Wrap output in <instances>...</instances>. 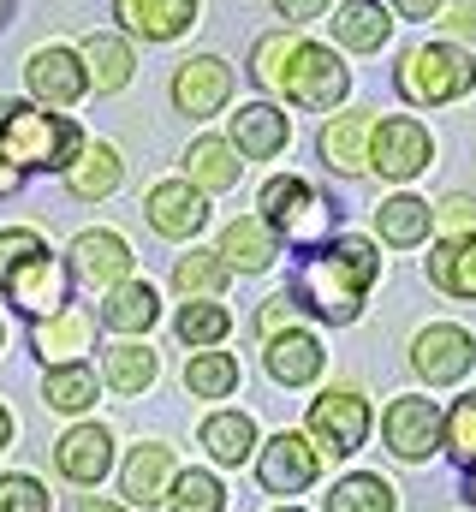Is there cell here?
Returning <instances> with one entry per match:
<instances>
[{"mask_svg": "<svg viewBox=\"0 0 476 512\" xmlns=\"http://www.w3.org/2000/svg\"><path fill=\"white\" fill-rule=\"evenodd\" d=\"M0 286H6V298H12L24 316L42 322V316L66 310L72 268L48 251L42 233H30V227H6V233H0Z\"/></svg>", "mask_w": 476, "mask_h": 512, "instance_id": "1", "label": "cell"}, {"mask_svg": "<svg viewBox=\"0 0 476 512\" xmlns=\"http://www.w3.org/2000/svg\"><path fill=\"white\" fill-rule=\"evenodd\" d=\"M375 245H363V239H340L334 251L310 256L304 268H298V298H304V310H316V316H328V322H352L357 304H363V292H369V280H375Z\"/></svg>", "mask_w": 476, "mask_h": 512, "instance_id": "2", "label": "cell"}, {"mask_svg": "<svg viewBox=\"0 0 476 512\" xmlns=\"http://www.w3.org/2000/svg\"><path fill=\"white\" fill-rule=\"evenodd\" d=\"M78 149H84V137L60 114H42L30 102H12L0 114V155L18 173H30V167H66V161H78Z\"/></svg>", "mask_w": 476, "mask_h": 512, "instance_id": "3", "label": "cell"}, {"mask_svg": "<svg viewBox=\"0 0 476 512\" xmlns=\"http://www.w3.org/2000/svg\"><path fill=\"white\" fill-rule=\"evenodd\" d=\"M399 96L417 102V108H441V102H459L465 90L476 84V60L459 48V42H423L399 60L393 72Z\"/></svg>", "mask_w": 476, "mask_h": 512, "instance_id": "4", "label": "cell"}, {"mask_svg": "<svg viewBox=\"0 0 476 512\" xmlns=\"http://www.w3.org/2000/svg\"><path fill=\"white\" fill-rule=\"evenodd\" d=\"M256 209H262V227H268L274 239H286V245H316V239H328V227H334L322 191H310V185L292 179V173L268 179L262 197H256Z\"/></svg>", "mask_w": 476, "mask_h": 512, "instance_id": "5", "label": "cell"}, {"mask_svg": "<svg viewBox=\"0 0 476 512\" xmlns=\"http://www.w3.org/2000/svg\"><path fill=\"white\" fill-rule=\"evenodd\" d=\"M280 90L298 102V108H340L346 102V90H352V72L340 66V54L334 48H316V42H298L292 48V60H286V78H280Z\"/></svg>", "mask_w": 476, "mask_h": 512, "instance_id": "6", "label": "cell"}, {"mask_svg": "<svg viewBox=\"0 0 476 512\" xmlns=\"http://www.w3.org/2000/svg\"><path fill=\"white\" fill-rule=\"evenodd\" d=\"M369 435V399H357L352 387H334L310 405V441L328 453V459H346L363 447Z\"/></svg>", "mask_w": 476, "mask_h": 512, "instance_id": "7", "label": "cell"}, {"mask_svg": "<svg viewBox=\"0 0 476 512\" xmlns=\"http://www.w3.org/2000/svg\"><path fill=\"white\" fill-rule=\"evenodd\" d=\"M429 155H435V143L417 120H381L369 131V167L387 179H417L429 167Z\"/></svg>", "mask_w": 476, "mask_h": 512, "instance_id": "8", "label": "cell"}, {"mask_svg": "<svg viewBox=\"0 0 476 512\" xmlns=\"http://www.w3.org/2000/svg\"><path fill=\"white\" fill-rule=\"evenodd\" d=\"M411 364H417V376H423V382L447 387V382H459V376H471L476 340L465 334V328H453V322H435V328H423V334H417Z\"/></svg>", "mask_w": 476, "mask_h": 512, "instance_id": "9", "label": "cell"}, {"mask_svg": "<svg viewBox=\"0 0 476 512\" xmlns=\"http://www.w3.org/2000/svg\"><path fill=\"white\" fill-rule=\"evenodd\" d=\"M316 447L304 441V435H268V447H262V459H256V483L268 489V495H298V489H310L316 483Z\"/></svg>", "mask_w": 476, "mask_h": 512, "instance_id": "10", "label": "cell"}, {"mask_svg": "<svg viewBox=\"0 0 476 512\" xmlns=\"http://www.w3.org/2000/svg\"><path fill=\"white\" fill-rule=\"evenodd\" d=\"M54 465H60V477H66V483L90 489V483H102V477H108V465H114V435H108L102 423H78V429H66V435H60Z\"/></svg>", "mask_w": 476, "mask_h": 512, "instance_id": "11", "label": "cell"}, {"mask_svg": "<svg viewBox=\"0 0 476 512\" xmlns=\"http://www.w3.org/2000/svg\"><path fill=\"white\" fill-rule=\"evenodd\" d=\"M131 245L108 233V227H90V233H78V245H72V274L84 280V286H119V280H131Z\"/></svg>", "mask_w": 476, "mask_h": 512, "instance_id": "12", "label": "cell"}, {"mask_svg": "<svg viewBox=\"0 0 476 512\" xmlns=\"http://www.w3.org/2000/svg\"><path fill=\"white\" fill-rule=\"evenodd\" d=\"M322 364H328V352H322V340H316V334H304V328H280V334H268L262 370H268L280 387L316 382V376H322Z\"/></svg>", "mask_w": 476, "mask_h": 512, "instance_id": "13", "label": "cell"}, {"mask_svg": "<svg viewBox=\"0 0 476 512\" xmlns=\"http://www.w3.org/2000/svg\"><path fill=\"white\" fill-rule=\"evenodd\" d=\"M227 96H233V72H227L215 54L185 60V66H179V78H173V102H179V114H191V120L221 114V102H227Z\"/></svg>", "mask_w": 476, "mask_h": 512, "instance_id": "14", "label": "cell"}, {"mask_svg": "<svg viewBox=\"0 0 476 512\" xmlns=\"http://www.w3.org/2000/svg\"><path fill=\"white\" fill-rule=\"evenodd\" d=\"M203 221H209V203H203L197 185L161 179V185L149 191V227H155L161 239H191V233H203Z\"/></svg>", "mask_w": 476, "mask_h": 512, "instance_id": "15", "label": "cell"}, {"mask_svg": "<svg viewBox=\"0 0 476 512\" xmlns=\"http://www.w3.org/2000/svg\"><path fill=\"white\" fill-rule=\"evenodd\" d=\"M24 78H30V96L60 102V108H72V102L90 90V72H84V60H78L72 48H42V54H30Z\"/></svg>", "mask_w": 476, "mask_h": 512, "instance_id": "16", "label": "cell"}, {"mask_svg": "<svg viewBox=\"0 0 476 512\" xmlns=\"http://www.w3.org/2000/svg\"><path fill=\"white\" fill-rule=\"evenodd\" d=\"M387 447L399 453V459H429L435 447H441V411L429 405V399H399L393 411H387Z\"/></svg>", "mask_w": 476, "mask_h": 512, "instance_id": "17", "label": "cell"}, {"mask_svg": "<svg viewBox=\"0 0 476 512\" xmlns=\"http://www.w3.org/2000/svg\"><path fill=\"white\" fill-rule=\"evenodd\" d=\"M114 12L143 42H173L197 24V0H114Z\"/></svg>", "mask_w": 476, "mask_h": 512, "instance_id": "18", "label": "cell"}, {"mask_svg": "<svg viewBox=\"0 0 476 512\" xmlns=\"http://www.w3.org/2000/svg\"><path fill=\"white\" fill-rule=\"evenodd\" d=\"M167 489H173V453H167L161 441H143L137 453H125L119 495H125L131 507H155V501H167Z\"/></svg>", "mask_w": 476, "mask_h": 512, "instance_id": "19", "label": "cell"}, {"mask_svg": "<svg viewBox=\"0 0 476 512\" xmlns=\"http://www.w3.org/2000/svg\"><path fill=\"white\" fill-rule=\"evenodd\" d=\"M90 340H96V322H90L78 304H72V310H54V316L36 322V352L48 358V370H54V364H84Z\"/></svg>", "mask_w": 476, "mask_h": 512, "instance_id": "20", "label": "cell"}, {"mask_svg": "<svg viewBox=\"0 0 476 512\" xmlns=\"http://www.w3.org/2000/svg\"><path fill=\"white\" fill-rule=\"evenodd\" d=\"M233 149L238 155H250V161L280 155V149H286V114H280L274 102H250V108H238L233 114Z\"/></svg>", "mask_w": 476, "mask_h": 512, "instance_id": "21", "label": "cell"}, {"mask_svg": "<svg viewBox=\"0 0 476 512\" xmlns=\"http://www.w3.org/2000/svg\"><path fill=\"white\" fill-rule=\"evenodd\" d=\"M429 280H435L447 298H476V233L441 239V245L429 251Z\"/></svg>", "mask_w": 476, "mask_h": 512, "instance_id": "22", "label": "cell"}, {"mask_svg": "<svg viewBox=\"0 0 476 512\" xmlns=\"http://www.w3.org/2000/svg\"><path fill=\"white\" fill-rule=\"evenodd\" d=\"M429 227H435V209H429L423 197H387V203L375 209V233H381L387 245H399V251L423 245Z\"/></svg>", "mask_w": 476, "mask_h": 512, "instance_id": "23", "label": "cell"}, {"mask_svg": "<svg viewBox=\"0 0 476 512\" xmlns=\"http://www.w3.org/2000/svg\"><path fill=\"white\" fill-rule=\"evenodd\" d=\"M78 60L90 66V90H102V96H114L131 84V48H125V36H84V48H78Z\"/></svg>", "mask_w": 476, "mask_h": 512, "instance_id": "24", "label": "cell"}, {"mask_svg": "<svg viewBox=\"0 0 476 512\" xmlns=\"http://www.w3.org/2000/svg\"><path fill=\"white\" fill-rule=\"evenodd\" d=\"M369 114H340V120H328L322 131V161L328 167H340V173H363L369 167Z\"/></svg>", "mask_w": 476, "mask_h": 512, "instance_id": "25", "label": "cell"}, {"mask_svg": "<svg viewBox=\"0 0 476 512\" xmlns=\"http://www.w3.org/2000/svg\"><path fill=\"white\" fill-rule=\"evenodd\" d=\"M119 179H125V161H119V149L114 143H84L78 149V167L66 173V185H72V197H108Z\"/></svg>", "mask_w": 476, "mask_h": 512, "instance_id": "26", "label": "cell"}, {"mask_svg": "<svg viewBox=\"0 0 476 512\" xmlns=\"http://www.w3.org/2000/svg\"><path fill=\"white\" fill-rule=\"evenodd\" d=\"M185 167H191V185L197 191H233L238 185V149L221 137H197L185 149Z\"/></svg>", "mask_w": 476, "mask_h": 512, "instance_id": "27", "label": "cell"}, {"mask_svg": "<svg viewBox=\"0 0 476 512\" xmlns=\"http://www.w3.org/2000/svg\"><path fill=\"white\" fill-rule=\"evenodd\" d=\"M387 30H393V18H387V6H375V0H346L340 12H334V36L357 48V54H375L381 42H387Z\"/></svg>", "mask_w": 476, "mask_h": 512, "instance_id": "28", "label": "cell"}, {"mask_svg": "<svg viewBox=\"0 0 476 512\" xmlns=\"http://www.w3.org/2000/svg\"><path fill=\"white\" fill-rule=\"evenodd\" d=\"M108 322H114L119 334H143V328H155V322H161V298H155V286H143V280H119V286H108Z\"/></svg>", "mask_w": 476, "mask_h": 512, "instance_id": "29", "label": "cell"}, {"mask_svg": "<svg viewBox=\"0 0 476 512\" xmlns=\"http://www.w3.org/2000/svg\"><path fill=\"white\" fill-rule=\"evenodd\" d=\"M221 262L238 268V274H256V268H268L274 262V233L262 227V221H233L227 233H221Z\"/></svg>", "mask_w": 476, "mask_h": 512, "instance_id": "30", "label": "cell"}, {"mask_svg": "<svg viewBox=\"0 0 476 512\" xmlns=\"http://www.w3.org/2000/svg\"><path fill=\"white\" fill-rule=\"evenodd\" d=\"M203 447H209V459H221V465H244L250 447H256V423H250L244 411H215V417L203 423Z\"/></svg>", "mask_w": 476, "mask_h": 512, "instance_id": "31", "label": "cell"}, {"mask_svg": "<svg viewBox=\"0 0 476 512\" xmlns=\"http://www.w3.org/2000/svg\"><path fill=\"white\" fill-rule=\"evenodd\" d=\"M179 340L185 346H221L227 340V328H233V316H227V304L221 298H197V304H185L179 310Z\"/></svg>", "mask_w": 476, "mask_h": 512, "instance_id": "32", "label": "cell"}, {"mask_svg": "<svg viewBox=\"0 0 476 512\" xmlns=\"http://www.w3.org/2000/svg\"><path fill=\"white\" fill-rule=\"evenodd\" d=\"M42 399H48L54 411H90V405H96V376H90L84 364H54L48 382H42Z\"/></svg>", "mask_w": 476, "mask_h": 512, "instance_id": "33", "label": "cell"}, {"mask_svg": "<svg viewBox=\"0 0 476 512\" xmlns=\"http://www.w3.org/2000/svg\"><path fill=\"white\" fill-rule=\"evenodd\" d=\"M227 262L215 251H191V256H179V268H173V286L179 292H191V298H221L227 292Z\"/></svg>", "mask_w": 476, "mask_h": 512, "instance_id": "34", "label": "cell"}, {"mask_svg": "<svg viewBox=\"0 0 476 512\" xmlns=\"http://www.w3.org/2000/svg\"><path fill=\"white\" fill-rule=\"evenodd\" d=\"M149 382H155V352L137 346V340H119L114 352H108V387H119V393H143Z\"/></svg>", "mask_w": 476, "mask_h": 512, "instance_id": "35", "label": "cell"}, {"mask_svg": "<svg viewBox=\"0 0 476 512\" xmlns=\"http://www.w3.org/2000/svg\"><path fill=\"white\" fill-rule=\"evenodd\" d=\"M185 387L191 393H203V399H227L238 387V364L227 352H197L191 364H185Z\"/></svg>", "mask_w": 476, "mask_h": 512, "instance_id": "36", "label": "cell"}, {"mask_svg": "<svg viewBox=\"0 0 476 512\" xmlns=\"http://www.w3.org/2000/svg\"><path fill=\"white\" fill-rule=\"evenodd\" d=\"M328 512H393V489L381 477H346L334 495H328Z\"/></svg>", "mask_w": 476, "mask_h": 512, "instance_id": "37", "label": "cell"}, {"mask_svg": "<svg viewBox=\"0 0 476 512\" xmlns=\"http://www.w3.org/2000/svg\"><path fill=\"white\" fill-rule=\"evenodd\" d=\"M221 507H227V489L209 471H179L173 477V512H221Z\"/></svg>", "mask_w": 476, "mask_h": 512, "instance_id": "38", "label": "cell"}, {"mask_svg": "<svg viewBox=\"0 0 476 512\" xmlns=\"http://www.w3.org/2000/svg\"><path fill=\"white\" fill-rule=\"evenodd\" d=\"M441 435H447V453H453L459 465H476V393H465V399L453 405V417L441 423Z\"/></svg>", "mask_w": 476, "mask_h": 512, "instance_id": "39", "label": "cell"}, {"mask_svg": "<svg viewBox=\"0 0 476 512\" xmlns=\"http://www.w3.org/2000/svg\"><path fill=\"white\" fill-rule=\"evenodd\" d=\"M292 48H298V36H268V42H256V66H250V78H256L262 90H280Z\"/></svg>", "mask_w": 476, "mask_h": 512, "instance_id": "40", "label": "cell"}, {"mask_svg": "<svg viewBox=\"0 0 476 512\" xmlns=\"http://www.w3.org/2000/svg\"><path fill=\"white\" fill-rule=\"evenodd\" d=\"M0 512H48V489L36 477H0Z\"/></svg>", "mask_w": 476, "mask_h": 512, "instance_id": "41", "label": "cell"}, {"mask_svg": "<svg viewBox=\"0 0 476 512\" xmlns=\"http://www.w3.org/2000/svg\"><path fill=\"white\" fill-rule=\"evenodd\" d=\"M435 221L447 227V239H459V233H476V203L465 197V191H453V197H441Z\"/></svg>", "mask_w": 476, "mask_h": 512, "instance_id": "42", "label": "cell"}, {"mask_svg": "<svg viewBox=\"0 0 476 512\" xmlns=\"http://www.w3.org/2000/svg\"><path fill=\"white\" fill-rule=\"evenodd\" d=\"M286 322H292V298H268V304L256 310V334H262V340H268V334H280Z\"/></svg>", "mask_w": 476, "mask_h": 512, "instance_id": "43", "label": "cell"}, {"mask_svg": "<svg viewBox=\"0 0 476 512\" xmlns=\"http://www.w3.org/2000/svg\"><path fill=\"white\" fill-rule=\"evenodd\" d=\"M441 24H447L453 36H465V42H471V36H476V0H447V18H441Z\"/></svg>", "mask_w": 476, "mask_h": 512, "instance_id": "44", "label": "cell"}, {"mask_svg": "<svg viewBox=\"0 0 476 512\" xmlns=\"http://www.w3.org/2000/svg\"><path fill=\"white\" fill-rule=\"evenodd\" d=\"M393 6H399L405 18H435V12H441L447 0H393Z\"/></svg>", "mask_w": 476, "mask_h": 512, "instance_id": "45", "label": "cell"}, {"mask_svg": "<svg viewBox=\"0 0 476 512\" xmlns=\"http://www.w3.org/2000/svg\"><path fill=\"white\" fill-rule=\"evenodd\" d=\"M274 6H280L286 18H316V12H322L328 0H274Z\"/></svg>", "mask_w": 476, "mask_h": 512, "instance_id": "46", "label": "cell"}, {"mask_svg": "<svg viewBox=\"0 0 476 512\" xmlns=\"http://www.w3.org/2000/svg\"><path fill=\"white\" fill-rule=\"evenodd\" d=\"M18 179H24V173H18V167L0 155V197H12V191H18Z\"/></svg>", "mask_w": 476, "mask_h": 512, "instance_id": "47", "label": "cell"}, {"mask_svg": "<svg viewBox=\"0 0 476 512\" xmlns=\"http://www.w3.org/2000/svg\"><path fill=\"white\" fill-rule=\"evenodd\" d=\"M6 441H12V417H6V405H0V453H6Z\"/></svg>", "mask_w": 476, "mask_h": 512, "instance_id": "48", "label": "cell"}, {"mask_svg": "<svg viewBox=\"0 0 476 512\" xmlns=\"http://www.w3.org/2000/svg\"><path fill=\"white\" fill-rule=\"evenodd\" d=\"M84 512H125V507H114V501H84Z\"/></svg>", "mask_w": 476, "mask_h": 512, "instance_id": "49", "label": "cell"}, {"mask_svg": "<svg viewBox=\"0 0 476 512\" xmlns=\"http://www.w3.org/2000/svg\"><path fill=\"white\" fill-rule=\"evenodd\" d=\"M471 501H476V465H471Z\"/></svg>", "mask_w": 476, "mask_h": 512, "instance_id": "50", "label": "cell"}, {"mask_svg": "<svg viewBox=\"0 0 476 512\" xmlns=\"http://www.w3.org/2000/svg\"><path fill=\"white\" fill-rule=\"evenodd\" d=\"M0 18H6V0H0Z\"/></svg>", "mask_w": 476, "mask_h": 512, "instance_id": "51", "label": "cell"}, {"mask_svg": "<svg viewBox=\"0 0 476 512\" xmlns=\"http://www.w3.org/2000/svg\"><path fill=\"white\" fill-rule=\"evenodd\" d=\"M280 512H298V507H280Z\"/></svg>", "mask_w": 476, "mask_h": 512, "instance_id": "52", "label": "cell"}]
</instances>
